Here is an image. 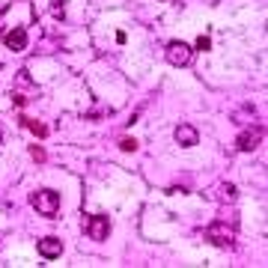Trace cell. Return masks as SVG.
<instances>
[{
  "label": "cell",
  "instance_id": "8fae6325",
  "mask_svg": "<svg viewBox=\"0 0 268 268\" xmlns=\"http://www.w3.org/2000/svg\"><path fill=\"white\" fill-rule=\"evenodd\" d=\"M191 48H194V51H209V48H212V39H209V36H200Z\"/></svg>",
  "mask_w": 268,
  "mask_h": 268
},
{
  "label": "cell",
  "instance_id": "3957f363",
  "mask_svg": "<svg viewBox=\"0 0 268 268\" xmlns=\"http://www.w3.org/2000/svg\"><path fill=\"white\" fill-rule=\"evenodd\" d=\"M191 54H194V48H191L188 42H179V39H176V42H170L167 48H164L167 63H170V66H179V69L191 63Z\"/></svg>",
  "mask_w": 268,
  "mask_h": 268
},
{
  "label": "cell",
  "instance_id": "ba28073f",
  "mask_svg": "<svg viewBox=\"0 0 268 268\" xmlns=\"http://www.w3.org/2000/svg\"><path fill=\"white\" fill-rule=\"evenodd\" d=\"M235 197H238V188H235L233 182H221V185H218V191H215V200L224 203V206L235 203Z\"/></svg>",
  "mask_w": 268,
  "mask_h": 268
},
{
  "label": "cell",
  "instance_id": "8992f818",
  "mask_svg": "<svg viewBox=\"0 0 268 268\" xmlns=\"http://www.w3.org/2000/svg\"><path fill=\"white\" fill-rule=\"evenodd\" d=\"M39 253H42V259H57L63 253V241L57 235H48V238L39 241Z\"/></svg>",
  "mask_w": 268,
  "mask_h": 268
},
{
  "label": "cell",
  "instance_id": "52a82bcc",
  "mask_svg": "<svg viewBox=\"0 0 268 268\" xmlns=\"http://www.w3.org/2000/svg\"><path fill=\"white\" fill-rule=\"evenodd\" d=\"M3 42H6L9 51H24L27 48V30L24 27H15V30H9V33L3 36Z\"/></svg>",
  "mask_w": 268,
  "mask_h": 268
},
{
  "label": "cell",
  "instance_id": "4fadbf2b",
  "mask_svg": "<svg viewBox=\"0 0 268 268\" xmlns=\"http://www.w3.org/2000/svg\"><path fill=\"white\" fill-rule=\"evenodd\" d=\"M51 12H54L57 18H63V0H54V3H51Z\"/></svg>",
  "mask_w": 268,
  "mask_h": 268
},
{
  "label": "cell",
  "instance_id": "30bf717a",
  "mask_svg": "<svg viewBox=\"0 0 268 268\" xmlns=\"http://www.w3.org/2000/svg\"><path fill=\"white\" fill-rule=\"evenodd\" d=\"M21 122H24V125L36 134V137H45V134H48V128H45V125H39V122H33V119H21Z\"/></svg>",
  "mask_w": 268,
  "mask_h": 268
},
{
  "label": "cell",
  "instance_id": "5bb4252c",
  "mask_svg": "<svg viewBox=\"0 0 268 268\" xmlns=\"http://www.w3.org/2000/svg\"><path fill=\"white\" fill-rule=\"evenodd\" d=\"M0 140H3V128H0Z\"/></svg>",
  "mask_w": 268,
  "mask_h": 268
},
{
  "label": "cell",
  "instance_id": "6da1fadb",
  "mask_svg": "<svg viewBox=\"0 0 268 268\" xmlns=\"http://www.w3.org/2000/svg\"><path fill=\"white\" fill-rule=\"evenodd\" d=\"M30 206H33L39 215L54 218V215L60 212V194H57V191H51V188H42V191H36L33 197H30Z\"/></svg>",
  "mask_w": 268,
  "mask_h": 268
},
{
  "label": "cell",
  "instance_id": "7c38bea8",
  "mask_svg": "<svg viewBox=\"0 0 268 268\" xmlns=\"http://www.w3.org/2000/svg\"><path fill=\"white\" fill-rule=\"evenodd\" d=\"M122 149H125V152H134V149H137V140H134V137H125V140H122Z\"/></svg>",
  "mask_w": 268,
  "mask_h": 268
},
{
  "label": "cell",
  "instance_id": "7a4b0ae2",
  "mask_svg": "<svg viewBox=\"0 0 268 268\" xmlns=\"http://www.w3.org/2000/svg\"><path fill=\"white\" fill-rule=\"evenodd\" d=\"M206 235H209V241H212L215 247H221V250H235V230H230V227L212 224V227L206 230Z\"/></svg>",
  "mask_w": 268,
  "mask_h": 268
},
{
  "label": "cell",
  "instance_id": "277c9868",
  "mask_svg": "<svg viewBox=\"0 0 268 268\" xmlns=\"http://www.w3.org/2000/svg\"><path fill=\"white\" fill-rule=\"evenodd\" d=\"M84 233L90 235L93 241H104V238L110 235V221H107V215H90V218L84 221Z\"/></svg>",
  "mask_w": 268,
  "mask_h": 268
},
{
  "label": "cell",
  "instance_id": "9c48e42d",
  "mask_svg": "<svg viewBox=\"0 0 268 268\" xmlns=\"http://www.w3.org/2000/svg\"><path fill=\"white\" fill-rule=\"evenodd\" d=\"M197 140H200V134H197L194 125H179V128H176V143H182V146H194Z\"/></svg>",
  "mask_w": 268,
  "mask_h": 268
},
{
  "label": "cell",
  "instance_id": "5b68a950",
  "mask_svg": "<svg viewBox=\"0 0 268 268\" xmlns=\"http://www.w3.org/2000/svg\"><path fill=\"white\" fill-rule=\"evenodd\" d=\"M259 140H262V128H259V125H250V128H244V131L235 137V149L253 152V149L259 146Z\"/></svg>",
  "mask_w": 268,
  "mask_h": 268
}]
</instances>
